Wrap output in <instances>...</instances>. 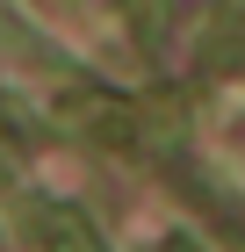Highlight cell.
Instances as JSON below:
<instances>
[{"label": "cell", "instance_id": "cell-1", "mask_svg": "<svg viewBox=\"0 0 245 252\" xmlns=\"http://www.w3.org/2000/svg\"><path fill=\"white\" fill-rule=\"evenodd\" d=\"M36 238H43V252H108L79 209H36Z\"/></svg>", "mask_w": 245, "mask_h": 252}, {"label": "cell", "instance_id": "cell-2", "mask_svg": "<svg viewBox=\"0 0 245 252\" xmlns=\"http://www.w3.org/2000/svg\"><path fill=\"white\" fill-rule=\"evenodd\" d=\"M188 194H195V202H202V209H209V216H216V231H224V238H231V252H245V209H238V202H224V194H209V188H202V180H195V188H188Z\"/></svg>", "mask_w": 245, "mask_h": 252}, {"label": "cell", "instance_id": "cell-3", "mask_svg": "<svg viewBox=\"0 0 245 252\" xmlns=\"http://www.w3.org/2000/svg\"><path fill=\"white\" fill-rule=\"evenodd\" d=\"M166 252H202V245H195V238H166Z\"/></svg>", "mask_w": 245, "mask_h": 252}]
</instances>
